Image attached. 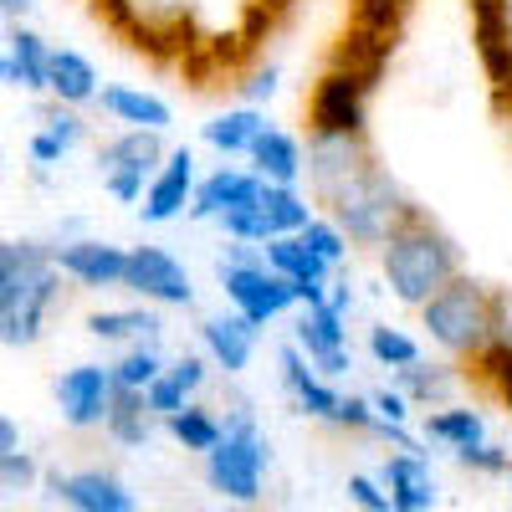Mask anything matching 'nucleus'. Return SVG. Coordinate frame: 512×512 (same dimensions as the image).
I'll use <instances>...</instances> for the list:
<instances>
[{
	"instance_id": "f257e3e1",
	"label": "nucleus",
	"mask_w": 512,
	"mask_h": 512,
	"mask_svg": "<svg viewBox=\"0 0 512 512\" xmlns=\"http://www.w3.org/2000/svg\"><path fill=\"white\" fill-rule=\"evenodd\" d=\"M384 277H390L400 303L425 308L451 277H461V256L446 241V231H436L420 210H410V216L395 226V236L384 241Z\"/></svg>"
},
{
	"instance_id": "f03ea898",
	"label": "nucleus",
	"mask_w": 512,
	"mask_h": 512,
	"mask_svg": "<svg viewBox=\"0 0 512 512\" xmlns=\"http://www.w3.org/2000/svg\"><path fill=\"white\" fill-rule=\"evenodd\" d=\"M328 210H333V226L344 231L349 241L374 246V241H390L395 226L410 216L415 205H405L400 185L384 175L379 164H369V169H359L354 180H344L328 195Z\"/></svg>"
},
{
	"instance_id": "7ed1b4c3",
	"label": "nucleus",
	"mask_w": 512,
	"mask_h": 512,
	"mask_svg": "<svg viewBox=\"0 0 512 512\" xmlns=\"http://www.w3.org/2000/svg\"><path fill=\"white\" fill-rule=\"evenodd\" d=\"M425 328L451 354H482L497 338V297H487L482 282H472V277H451L425 303Z\"/></svg>"
},
{
	"instance_id": "20e7f679",
	"label": "nucleus",
	"mask_w": 512,
	"mask_h": 512,
	"mask_svg": "<svg viewBox=\"0 0 512 512\" xmlns=\"http://www.w3.org/2000/svg\"><path fill=\"white\" fill-rule=\"evenodd\" d=\"M262 466H267V451H262V436H256L251 415H236V425L226 431V441L210 451V487L236 497V502H251L262 492Z\"/></svg>"
},
{
	"instance_id": "39448f33",
	"label": "nucleus",
	"mask_w": 512,
	"mask_h": 512,
	"mask_svg": "<svg viewBox=\"0 0 512 512\" xmlns=\"http://www.w3.org/2000/svg\"><path fill=\"white\" fill-rule=\"evenodd\" d=\"M221 282H226V297L231 303L262 328L267 318H277L282 308H292L297 303V287L282 277V272H272V267H226L221 262Z\"/></svg>"
},
{
	"instance_id": "423d86ee",
	"label": "nucleus",
	"mask_w": 512,
	"mask_h": 512,
	"mask_svg": "<svg viewBox=\"0 0 512 512\" xmlns=\"http://www.w3.org/2000/svg\"><path fill=\"white\" fill-rule=\"evenodd\" d=\"M98 164H103L108 190H113L118 200H139L149 169L159 164V128H134V134L113 139V144L98 154Z\"/></svg>"
},
{
	"instance_id": "0eeeda50",
	"label": "nucleus",
	"mask_w": 512,
	"mask_h": 512,
	"mask_svg": "<svg viewBox=\"0 0 512 512\" xmlns=\"http://www.w3.org/2000/svg\"><path fill=\"white\" fill-rule=\"evenodd\" d=\"M369 144L364 134H323V128H313V139H308V175L318 185V195L328 200L344 180H354L359 169H369Z\"/></svg>"
},
{
	"instance_id": "6e6552de",
	"label": "nucleus",
	"mask_w": 512,
	"mask_h": 512,
	"mask_svg": "<svg viewBox=\"0 0 512 512\" xmlns=\"http://www.w3.org/2000/svg\"><path fill=\"white\" fill-rule=\"evenodd\" d=\"M364 72H328L313 93V128L323 134H364Z\"/></svg>"
},
{
	"instance_id": "1a4fd4ad",
	"label": "nucleus",
	"mask_w": 512,
	"mask_h": 512,
	"mask_svg": "<svg viewBox=\"0 0 512 512\" xmlns=\"http://www.w3.org/2000/svg\"><path fill=\"white\" fill-rule=\"evenodd\" d=\"M123 287L154 297V303H190V297H195L190 272L169 251H159V246H134V251H128V282Z\"/></svg>"
},
{
	"instance_id": "9d476101",
	"label": "nucleus",
	"mask_w": 512,
	"mask_h": 512,
	"mask_svg": "<svg viewBox=\"0 0 512 512\" xmlns=\"http://www.w3.org/2000/svg\"><path fill=\"white\" fill-rule=\"evenodd\" d=\"M113 395H118V379L108 369H93V364H77L57 379V400H62V415L72 425H98L108 420L113 410Z\"/></svg>"
},
{
	"instance_id": "9b49d317",
	"label": "nucleus",
	"mask_w": 512,
	"mask_h": 512,
	"mask_svg": "<svg viewBox=\"0 0 512 512\" xmlns=\"http://www.w3.org/2000/svg\"><path fill=\"white\" fill-rule=\"evenodd\" d=\"M57 267L82 287H123L128 282V251L108 241H67L57 246Z\"/></svg>"
},
{
	"instance_id": "f8f14e48",
	"label": "nucleus",
	"mask_w": 512,
	"mask_h": 512,
	"mask_svg": "<svg viewBox=\"0 0 512 512\" xmlns=\"http://www.w3.org/2000/svg\"><path fill=\"white\" fill-rule=\"evenodd\" d=\"M52 277V251L36 241H6L0 246V308H16L31 287Z\"/></svg>"
},
{
	"instance_id": "ddd939ff",
	"label": "nucleus",
	"mask_w": 512,
	"mask_h": 512,
	"mask_svg": "<svg viewBox=\"0 0 512 512\" xmlns=\"http://www.w3.org/2000/svg\"><path fill=\"white\" fill-rule=\"evenodd\" d=\"M297 344L308 349V359L323 369V374H344L349 369V349H344V313L333 303L323 308H308L303 323H297Z\"/></svg>"
},
{
	"instance_id": "4468645a",
	"label": "nucleus",
	"mask_w": 512,
	"mask_h": 512,
	"mask_svg": "<svg viewBox=\"0 0 512 512\" xmlns=\"http://www.w3.org/2000/svg\"><path fill=\"white\" fill-rule=\"evenodd\" d=\"M190 190H195V154L190 149H175L169 154V164L154 175V185H149V195H144V221H175L180 210H185V200H190Z\"/></svg>"
},
{
	"instance_id": "2eb2a0df",
	"label": "nucleus",
	"mask_w": 512,
	"mask_h": 512,
	"mask_svg": "<svg viewBox=\"0 0 512 512\" xmlns=\"http://www.w3.org/2000/svg\"><path fill=\"white\" fill-rule=\"evenodd\" d=\"M52 492L77 507V512H139L134 507V492H128L118 477H103V472H77V477H52Z\"/></svg>"
},
{
	"instance_id": "dca6fc26",
	"label": "nucleus",
	"mask_w": 512,
	"mask_h": 512,
	"mask_svg": "<svg viewBox=\"0 0 512 512\" xmlns=\"http://www.w3.org/2000/svg\"><path fill=\"white\" fill-rule=\"evenodd\" d=\"M262 185L267 180H256V175H241V169H216L200 190H195V216L210 221V216H231V210L251 205V200H262Z\"/></svg>"
},
{
	"instance_id": "f3484780",
	"label": "nucleus",
	"mask_w": 512,
	"mask_h": 512,
	"mask_svg": "<svg viewBox=\"0 0 512 512\" xmlns=\"http://www.w3.org/2000/svg\"><path fill=\"white\" fill-rule=\"evenodd\" d=\"M6 82L11 88H52V52L36 31H11V52H6Z\"/></svg>"
},
{
	"instance_id": "a211bd4d",
	"label": "nucleus",
	"mask_w": 512,
	"mask_h": 512,
	"mask_svg": "<svg viewBox=\"0 0 512 512\" xmlns=\"http://www.w3.org/2000/svg\"><path fill=\"white\" fill-rule=\"evenodd\" d=\"M384 487H390V512H425L436 502L431 472H425L420 456H395L384 466Z\"/></svg>"
},
{
	"instance_id": "6ab92c4d",
	"label": "nucleus",
	"mask_w": 512,
	"mask_h": 512,
	"mask_svg": "<svg viewBox=\"0 0 512 512\" xmlns=\"http://www.w3.org/2000/svg\"><path fill=\"white\" fill-rule=\"evenodd\" d=\"M282 379L292 384L297 405H303L308 415H318V420H338V405H344V395H333L328 384L308 369V359L297 354V349H282Z\"/></svg>"
},
{
	"instance_id": "aec40b11",
	"label": "nucleus",
	"mask_w": 512,
	"mask_h": 512,
	"mask_svg": "<svg viewBox=\"0 0 512 512\" xmlns=\"http://www.w3.org/2000/svg\"><path fill=\"white\" fill-rule=\"evenodd\" d=\"M200 333H205V349L221 359L226 374L246 369V359H251V338H256V323H251L246 313H236V318H205Z\"/></svg>"
},
{
	"instance_id": "412c9836",
	"label": "nucleus",
	"mask_w": 512,
	"mask_h": 512,
	"mask_svg": "<svg viewBox=\"0 0 512 512\" xmlns=\"http://www.w3.org/2000/svg\"><path fill=\"white\" fill-rule=\"evenodd\" d=\"M267 134V118L256 113V108H231V113H221V118H210L205 123V144H216L221 154H251V144Z\"/></svg>"
},
{
	"instance_id": "4be33fe9",
	"label": "nucleus",
	"mask_w": 512,
	"mask_h": 512,
	"mask_svg": "<svg viewBox=\"0 0 512 512\" xmlns=\"http://www.w3.org/2000/svg\"><path fill=\"white\" fill-rule=\"evenodd\" d=\"M251 159H256V175H262L267 185H292L297 169H303V159H297V144H292L287 134H277V128H267V134L251 144Z\"/></svg>"
},
{
	"instance_id": "5701e85b",
	"label": "nucleus",
	"mask_w": 512,
	"mask_h": 512,
	"mask_svg": "<svg viewBox=\"0 0 512 512\" xmlns=\"http://www.w3.org/2000/svg\"><path fill=\"white\" fill-rule=\"evenodd\" d=\"M262 216H267L272 236H297V231H308V226H313L308 200L297 195L292 185H262Z\"/></svg>"
},
{
	"instance_id": "b1692460",
	"label": "nucleus",
	"mask_w": 512,
	"mask_h": 512,
	"mask_svg": "<svg viewBox=\"0 0 512 512\" xmlns=\"http://www.w3.org/2000/svg\"><path fill=\"white\" fill-rule=\"evenodd\" d=\"M149 395L144 390H123L118 384V395H113V410H108V431L123 441V446H144L149 441Z\"/></svg>"
},
{
	"instance_id": "393cba45",
	"label": "nucleus",
	"mask_w": 512,
	"mask_h": 512,
	"mask_svg": "<svg viewBox=\"0 0 512 512\" xmlns=\"http://www.w3.org/2000/svg\"><path fill=\"white\" fill-rule=\"evenodd\" d=\"M52 93L57 103H88L98 93V72L77 52H52Z\"/></svg>"
},
{
	"instance_id": "a878e982",
	"label": "nucleus",
	"mask_w": 512,
	"mask_h": 512,
	"mask_svg": "<svg viewBox=\"0 0 512 512\" xmlns=\"http://www.w3.org/2000/svg\"><path fill=\"white\" fill-rule=\"evenodd\" d=\"M103 108L123 123H139V128H164L169 123V108L154 98V93H139V88H103Z\"/></svg>"
},
{
	"instance_id": "bb28decb",
	"label": "nucleus",
	"mask_w": 512,
	"mask_h": 512,
	"mask_svg": "<svg viewBox=\"0 0 512 512\" xmlns=\"http://www.w3.org/2000/svg\"><path fill=\"white\" fill-rule=\"evenodd\" d=\"M88 328H93V338H103V344H123V338L154 344L159 318H154V313H139V308H128V313H93Z\"/></svg>"
},
{
	"instance_id": "cd10ccee",
	"label": "nucleus",
	"mask_w": 512,
	"mask_h": 512,
	"mask_svg": "<svg viewBox=\"0 0 512 512\" xmlns=\"http://www.w3.org/2000/svg\"><path fill=\"white\" fill-rule=\"evenodd\" d=\"M169 431H175L190 451H216V446L226 441V431L216 425V415H210V410H195V405H185V410L169 415Z\"/></svg>"
},
{
	"instance_id": "c85d7f7f",
	"label": "nucleus",
	"mask_w": 512,
	"mask_h": 512,
	"mask_svg": "<svg viewBox=\"0 0 512 512\" xmlns=\"http://www.w3.org/2000/svg\"><path fill=\"white\" fill-rule=\"evenodd\" d=\"M425 431H431L436 441H451L461 451V446H477L482 441V415L477 410H441V415H431Z\"/></svg>"
},
{
	"instance_id": "c756f323",
	"label": "nucleus",
	"mask_w": 512,
	"mask_h": 512,
	"mask_svg": "<svg viewBox=\"0 0 512 512\" xmlns=\"http://www.w3.org/2000/svg\"><path fill=\"white\" fill-rule=\"evenodd\" d=\"M369 354H374L379 364H390V369H410V364H420L415 338H405L400 328H374V333H369Z\"/></svg>"
},
{
	"instance_id": "7c9ffc66",
	"label": "nucleus",
	"mask_w": 512,
	"mask_h": 512,
	"mask_svg": "<svg viewBox=\"0 0 512 512\" xmlns=\"http://www.w3.org/2000/svg\"><path fill=\"white\" fill-rule=\"evenodd\" d=\"M159 374H164V369H159V354H154V344L128 349V354H123V364L113 369V379L123 384V390H149V384H154Z\"/></svg>"
},
{
	"instance_id": "2f4dec72",
	"label": "nucleus",
	"mask_w": 512,
	"mask_h": 512,
	"mask_svg": "<svg viewBox=\"0 0 512 512\" xmlns=\"http://www.w3.org/2000/svg\"><path fill=\"white\" fill-rule=\"evenodd\" d=\"M221 226H226V236L231 241H272V226H267V216H262V200H251V205H241V210H231V216H221Z\"/></svg>"
},
{
	"instance_id": "473e14b6",
	"label": "nucleus",
	"mask_w": 512,
	"mask_h": 512,
	"mask_svg": "<svg viewBox=\"0 0 512 512\" xmlns=\"http://www.w3.org/2000/svg\"><path fill=\"white\" fill-rule=\"evenodd\" d=\"M297 236H303V241L323 256V262H338V256H344V246H349V236L338 231V226H328V221H313L308 231H297Z\"/></svg>"
},
{
	"instance_id": "72a5a7b5",
	"label": "nucleus",
	"mask_w": 512,
	"mask_h": 512,
	"mask_svg": "<svg viewBox=\"0 0 512 512\" xmlns=\"http://www.w3.org/2000/svg\"><path fill=\"white\" fill-rule=\"evenodd\" d=\"M400 384H405V390H415L420 400H436V395H446V374H436V369H420V364L400 369Z\"/></svg>"
},
{
	"instance_id": "f704fd0d",
	"label": "nucleus",
	"mask_w": 512,
	"mask_h": 512,
	"mask_svg": "<svg viewBox=\"0 0 512 512\" xmlns=\"http://www.w3.org/2000/svg\"><path fill=\"white\" fill-rule=\"evenodd\" d=\"M144 395H149V405H154L159 415H175V410H185V395H190V390H180V384L169 379V374H159Z\"/></svg>"
},
{
	"instance_id": "c9c22d12",
	"label": "nucleus",
	"mask_w": 512,
	"mask_h": 512,
	"mask_svg": "<svg viewBox=\"0 0 512 512\" xmlns=\"http://www.w3.org/2000/svg\"><path fill=\"white\" fill-rule=\"evenodd\" d=\"M0 477H6V492H21V487H31L36 466H31L26 451H6V456H0Z\"/></svg>"
},
{
	"instance_id": "e433bc0d",
	"label": "nucleus",
	"mask_w": 512,
	"mask_h": 512,
	"mask_svg": "<svg viewBox=\"0 0 512 512\" xmlns=\"http://www.w3.org/2000/svg\"><path fill=\"white\" fill-rule=\"evenodd\" d=\"M456 461L461 466H477V472H502V466H512L497 446H487V441H477V446H461L456 451Z\"/></svg>"
},
{
	"instance_id": "4c0bfd02",
	"label": "nucleus",
	"mask_w": 512,
	"mask_h": 512,
	"mask_svg": "<svg viewBox=\"0 0 512 512\" xmlns=\"http://www.w3.org/2000/svg\"><path fill=\"white\" fill-rule=\"evenodd\" d=\"M349 497H354L364 512H390V492H379L369 477H349Z\"/></svg>"
},
{
	"instance_id": "58836bf2",
	"label": "nucleus",
	"mask_w": 512,
	"mask_h": 512,
	"mask_svg": "<svg viewBox=\"0 0 512 512\" xmlns=\"http://www.w3.org/2000/svg\"><path fill=\"white\" fill-rule=\"evenodd\" d=\"M47 123H52V128H47V134H57V139H62L67 149H72V144L82 139V118H77V113H67L62 103H57V108L47 113Z\"/></svg>"
},
{
	"instance_id": "ea45409f",
	"label": "nucleus",
	"mask_w": 512,
	"mask_h": 512,
	"mask_svg": "<svg viewBox=\"0 0 512 512\" xmlns=\"http://www.w3.org/2000/svg\"><path fill=\"white\" fill-rule=\"evenodd\" d=\"M164 374H169V379H175V384H180V390H195V384L205 379V364H200L195 354H185V359H175V364H169Z\"/></svg>"
},
{
	"instance_id": "a19ab883",
	"label": "nucleus",
	"mask_w": 512,
	"mask_h": 512,
	"mask_svg": "<svg viewBox=\"0 0 512 512\" xmlns=\"http://www.w3.org/2000/svg\"><path fill=\"white\" fill-rule=\"evenodd\" d=\"M31 154H36L41 164H57V159L67 154V144H62L57 134H36V139H31Z\"/></svg>"
},
{
	"instance_id": "79ce46f5",
	"label": "nucleus",
	"mask_w": 512,
	"mask_h": 512,
	"mask_svg": "<svg viewBox=\"0 0 512 512\" xmlns=\"http://www.w3.org/2000/svg\"><path fill=\"white\" fill-rule=\"evenodd\" d=\"M272 93H277V72H272V67L256 72V77L246 82V98H251V103H262V98H272Z\"/></svg>"
},
{
	"instance_id": "37998d69",
	"label": "nucleus",
	"mask_w": 512,
	"mask_h": 512,
	"mask_svg": "<svg viewBox=\"0 0 512 512\" xmlns=\"http://www.w3.org/2000/svg\"><path fill=\"white\" fill-rule=\"evenodd\" d=\"M374 410L384 415V420H405V395H390V390H384V395H374Z\"/></svg>"
},
{
	"instance_id": "c03bdc74",
	"label": "nucleus",
	"mask_w": 512,
	"mask_h": 512,
	"mask_svg": "<svg viewBox=\"0 0 512 512\" xmlns=\"http://www.w3.org/2000/svg\"><path fill=\"white\" fill-rule=\"evenodd\" d=\"M6 451H21V436H16V420L11 415L0 420V456H6Z\"/></svg>"
},
{
	"instance_id": "a18cd8bd",
	"label": "nucleus",
	"mask_w": 512,
	"mask_h": 512,
	"mask_svg": "<svg viewBox=\"0 0 512 512\" xmlns=\"http://www.w3.org/2000/svg\"><path fill=\"white\" fill-rule=\"evenodd\" d=\"M0 6H6V16H21V11L31 6V0H0Z\"/></svg>"
}]
</instances>
